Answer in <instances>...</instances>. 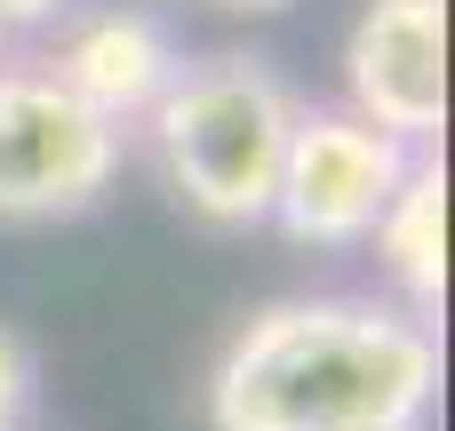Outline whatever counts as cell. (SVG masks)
Here are the masks:
<instances>
[{"instance_id":"obj_5","label":"cell","mask_w":455,"mask_h":431,"mask_svg":"<svg viewBox=\"0 0 455 431\" xmlns=\"http://www.w3.org/2000/svg\"><path fill=\"white\" fill-rule=\"evenodd\" d=\"M344 112L432 152L448 128V0H368L344 40Z\"/></svg>"},{"instance_id":"obj_9","label":"cell","mask_w":455,"mask_h":431,"mask_svg":"<svg viewBox=\"0 0 455 431\" xmlns=\"http://www.w3.org/2000/svg\"><path fill=\"white\" fill-rule=\"evenodd\" d=\"M80 0H0V56H32V40H48Z\"/></svg>"},{"instance_id":"obj_8","label":"cell","mask_w":455,"mask_h":431,"mask_svg":"<svg viewBox=\"0 0 455 431\" xmlns=\"http://www.w3.org/2000/svg\"><path fill=\"white\" fill-rule=\"evenodd\" d=\"M32 392H40V360L16 328H0V431L32 424Z\"/></svg>"},{"instance_id":"obj_4","label":"cell","mask_w":455,"mask_h":431,"mask_svg":"<svg viewBox=\"0 0 455 431\" xmlns=\"http://www.w3.org/2000/svg\"><path fill=\"white\" fill-rule=\"evenodd\" d=\"M408 144L368 128L344 104H296L288 152H280V184H272V224L304 248H360L376 232V216L392 208L400 176H408Z\"/></svg>"},{"instance_id":"obj_1","label":"cell","mask_w":455,"mask_h":431,"mask_svg":"<svg viewBox=\"0 0 455 431\" xmlns=\"http://www.w3.org/2000/svg\"><path fill=\"white\" fill-rule=\"evenodd\" d=\"M440 328L376 296H288L232 328L208 368L216 431H432Z\"/></svg>"},{"instance_id":"obj_3","label":"cell","mask_w":455,"mask_h":431,"mask_svg":"<svg viewBox=\"0 0 455 431\" xmlns=\"http://www.w3.org/2000/svg\"><path fill=\"white\" fill-rule=\"evenodd\" d=\"M120 128L96 120L40 56H0V224H56L112 192Z\"/></svg>"},{"instance_id":"obj_7","label":"cell","mask_w":455,"mask_h":431,"mask_svg":"<svg viewBox=\"0 0 455 431\" xmlns=\"http://www.w3.org/2000/svg\"><path fill=\"white\" fill-rule=\"evenodd\" d=\"M368 240H376V256L400 288V312L440 328V312H448V160L440 152L408 160V176H400V192H392V208L376 216Z\"/></svg>"},{"instance_id":"obj_6","label":"cell","mask_w":455,"mask_h":431,"mask_svg":"<svg viewBox=\"0 0 455 431\" xmlns=\"http://www.w3.org/2000/svg\"><path fill=\"white\" fill-rule=\"evenodd\" d=\"M96 120H112L120 136L144 128V112L168 96V80L184 72V48L168 32V16L152 0H80L48 48H32Z\"/></svg>"},{"instance_id":"obj_10","label":"cell","mask_w":455,"mask_h":431,"mask_svg":"<svg viewBox=\"0 0 455 431\" xmlns=\"http://www.w3.org/2000/svg\"><path fill=\"white\" fill-rule=\"evenodd\" d=\"M216 8H288V0H216Z\"/></svg>"},{"instance_id":"obj_2","label":"cell","mask_w":455,"mask_h":431,"mask_svg":"<svg viewBox=\"0 0 455 431\" xmlns=\"http://www.w3.org/2000/svg\"><path fill=\"white\" fill-rule=\"evenodd\" d=\"M296 128V96L264 56H200L168 80V96L144 112L160 184L200 216V224H264L280 152Z\"/></svg>"}]
</instances>
